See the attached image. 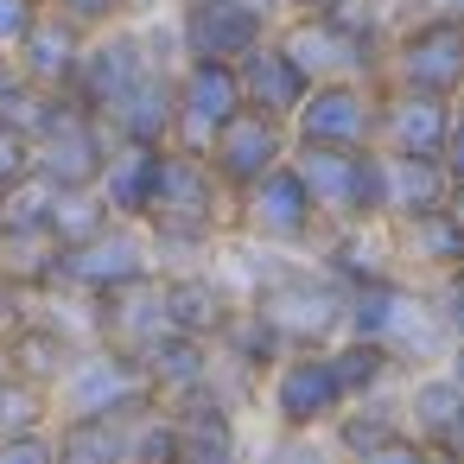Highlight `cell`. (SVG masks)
Wrapping results in <instances>:
<instances>
[{
	"label": "cell",
	"instance_id": "6da1fadb",
	"mask_svg": "<svg viewBox=\"0 0 464 464\" xmlns=\"http://www.w3.org/2000/svg\"><path fill=\"white\" fill-rule=\"evenodd\" d=\"M343 337H369V343H382L407 375L439 369L445 350H451V331H445V318H439L426 280H407V274H388V280H375V286H350Z\"/></svg>",
	"mask_w": 464,
	"mask_h": 464
},
{
	"label": "cell",
	"instance_id": "7a4b0ae2",
	"mask_svg": "<svg viewBox=\"0 0 464 464\" xmlns=\"http://www.w3.org/2000/svg\"><path fill=\"white\" fill-rule=\"evenodd\" d=\"M382 90H401V96H439V102H458L464 96V20L451 14H420V20H401L388 33V52H382Z\"/></svg>",
	"mask_w": 464,
	"mask_h": 464
},
{
	"label": "cell",
	"instance_id": "3957f363",
	"mask_svg": "<svg viewBox=\"0 0 464 464\" xmlns=\"http://www.w3.org/2000/svg\"><path fill=\"white\" fill-rule=\"evenodd\" d=\"M255 312L286 337V350H331L343 337V318H350V286L331 280L312 255H299L261 299Z\"/></svg>",
	"mask_w": 464,
	"mask_h": 464
},
{
	"label": "cell",
	"instance_id": "277c9868",
	"mask_svg": "<svg viewBox=\"0 0 464 464\" xmlns=\"http://www.w3.org/2000/svg\"><path fill=\"white\" fill-rule=\"evenodd\" d=\"M343 407H350V394H343V382H337L331 350H286V356L261 375L255 426H274V432H324Z\"/></svg>",
	"mask_w": 464,
	"mask_h": 464
},
{
	"label": "cell",
	"instance_id": "5b68a950",
	"mask_svg": "<svg viewBox=\"0 0 464 464\" xmlns=\"http://www.w3.org/2000/svg\"><path fill=\"white\" fill-rule=\"evenodd\" d=\"M229 229H242V236H255V242L280 248V255H312L331 223L318 217L312 191L299 185V172H293V160H286V166H274L267 179H255L248 191L229 198Z\"/></svg>",
	"mask_w": 464,
	"mask_h": 464
},
{
	"label": "cell",
	"instance_id": "8992f818",
	"mask_svg": "<svg viewBox=\"0 0 464 464\" xmlns=\"http://www.w3.org/2000/svg\"><path fill=\"white\" fill-rule=\"evenodd\" d=\"M147 401H153L147 369L128 350H115V343H83L71 356V369L52 382L58 426H71V420H115V413H134Z\"/></svg>",
	"mask_w": 464,
	"mask_h": 464
},
{
	"label": "cell",
	"instance_id": "52a82bcc",
	"mask_svg": "<svg viewBox=\"0 0 464 464\" xmlns=\"http://www.w3.org/2000/svg\"><path fill=\"white\" fill-rule=\"evenodd\" d=\"M293 172L324 223H382V153L375 147H293Z\"/></svg>",
	"mask_w": 464,
	"mask_h": 464
},
{
	"label": "cell",
	"instance_id": "ba28073f",
	"mask_svg": "<svg viewBox=\"0 0 464 464\" xmlns=\"http://www.w3.org/2000/svg\"><path fill=\"white\" fill-rule=\"evenodd\" d=\"M147 274H160V267H153L147 223H109V229H96L90 242L58 248L52 286L83 293V299H102V293H121V286H134V280H147Z\"/></svg>",
	"mask_w": 464,
	"mask_h": 464
},
{
	"label": "cell",
	"instance_id": "9c48e42d",
	"mask_svg": "<svg viewBox=\"0 0 464 464\" xmlns=\"http://www.w3.org/2000/svg\"><path fill=\"white\" fill-rule=\"evenodd\" d=\"M172 26H179V52L198 64H242L255 45L274 39V20L248 0H179Z\"/></svg>",
	"mask_w": 464,
	"mask_h": 464
},
{
	"label": "cell",
	"instance_id": "30bf717a",
	"mask_svg": "<svg viewBox=\"0 0 464 464\" xmlns=\"http://www.w3.org/2000/svg\"><path fill=\"white\" fill-rule=\"evenodd\" d=\"M375 109H382V83L337 77V83H312L286 128L293 147H375Z\"/></svg>",
	"mask_w": 464,
	"mask_h": 464
},
{
	"label": "cell",
	"instance_id": "8fae6325",
	"mask_svg": "<svg viewBox=\"0 0 464 464\" xmlns=\"http://www.w3.org/2000/svg\"><path fill=\"white\" fill-rule=\"evenodd\" d=\"M109 147H115L109 128L83 102L58 96L52 115H45V128L33 134V172L52 179V185H96L102 166H109Z\"/></svg>",
	"mask_w": 464,
	"mask_h": 464
},
{
	"label": "cell",
	"instance_id": "7c38bea8",
	"mask_svg": "<svg viewBox=\"0 0 464 464\" xmlns=\"http://www.w3.org/2000/svg\"><path fill=\"white\" fill-rule=\"evenodd\" d=\"M274 39H280V52H286L312 83H337V77L375 83V77H382V52L362 45V39H350V33H343L337 20H324V14H293V20L274 26Z\"/></svg>",
	"mask_w": 464,
	"mask_h": 464
},
{
	"label": "cell",
	"instance_id": "4fadbf2b",
	"mask_svg": "<svg viewBox=\"0 0 464 464\" xmlns=\"http://www.w3.org/2000/svg\"><path fill=\"white\" fill-rule=\"evenodd\" d=\"M248 102H242V77L236 64H198L185 58L179 64V115H172V147L185 153H210V140L223 134V121H236Z\"/></svg>",
	"mask_w": 464,
	"mask_h": 464
},
{
	"label": "cell",
	"instance_id": "5bb4252c",
	"mask_svg": "<svg viewBox=\"0 0 464 464\" xmlns=\"http://www.w3.org/2000/svg\"><path fill=\"white\" fill-rule=\"evenodd\" d=\"M204 160H210V172L223 179V191L236 198V191H248L255 179H267L274 166L293 160V128L274 121V115H261V109H242L236 121H223V134L210 140Z\"/></svg>",
	"mask_w": 464,
	"mask_h": 464
},
{
	"label": "cell",
	"instance_id": "9a60e30c",
	"mask_svg": "<svg viewBox=\"0 0 464 464\" xmlns=\"http://www.w3.org/2000/svg\"><path fill=\"white\" fill-rule=\"evenodd\" d=\"M147 223H191V229H229V191L210 172L204 153L166 147L160 160V191H153V217Z\"/></svg>",
	"mask_w": 464,
	"mask_h": 464
},
{
	"label": "cell",
	"instance_id": "2e32d148",
	"mask_svg": "<svg viewBox=\"0 0 464 464\" xmlns=\"http://www.w3.org/2000/svg\"><path fill=\"white\" fill-rule=\"evenodd\" d=\"M166 337H172V312H166V280L160 274H147V280L96 299V343H115V350H128L140 362Z\"/></svg>",
	"mask_w": 464,
	"mask_h": 464
},
{
	"label": "cell",
	"instance_id": "e0dca14e",
	"mask_svg": "<svg viewBox=\"0 0 464 464\" xmlns=\"http://www.w3.org/2000/svg\"><path fill=\"white\" fill-rule=\"evenodd\" d=\"M445 147H451V102L382 90L375 153H394V160H445Z\"/></svg>",
	"mask_w": 464,
	"mask_h": 464
},
{
	"label": "cell",
	"instance_id": "ac0fdd59",
	"mask_svg": "<svg viewBox=\"0 0 464 464\" xmlns=\"http://www.w3.org/2000/svg\"><path fill=\"white\" fill-rule=\"evenodd\" d=\"M312 261L343 280V286H375L388 274H401V255H394V229L388 223H331L324 242L312 248Z\"/></svg>",
	"mask_w": 464,
	"mask_h": 464
},
{
	"label": "cell",
	"instance_id": "d6986e66",
	"mask_svg": "<svg viewBox=\"0 0 464 464\" xmlns=\"http://www.w3.org/2000/svg\"><path fill=\"white\" fill-rule=\"evenodd\" d=\"M255 420L223 407H172V458L166 464H248Z\"/></svg>",
	"mask_w": 464,
	"mask_h": 464
},
{
	"label": "cell",
	"instance_id": "ffe728a7",
	"mask_svg": "<svg viewBox=\"0 0 464 464\" xmlns=\"http://www.w3.org/2000/svg\"><path fill=\"white\" fill-rule=\"evenodd\" d=\"M83 45H90V33L77 26V20H64V14H39V26L20 39V52H14V71L20 77H33L39 90H52V96H71V77H77V64H83Z\"/></svg>",
	"mask_w": 464,
	"mask_h": 464
},
{
	"label": "cell",
	"instance_id": "44dd1931",
	"mask_svg": "<svg viewBox=\"0 0 464 464\" xmlns=\"http://www.w3.org/2000/svg\"><path fill=\"white\" fill-rule=\"evenodd\" d=\"M160 160H166V147H134V140H115L109 147V166H102L96 191H102V204H109L115 223H147L153 217Z\"/></svg>",
	"mask_w": 464,
	"mask_h": 464
},
{
	"label": "cell",
	"instance_id": "7402d4cb",
	"mask_svg": "<svg viewBox=\"0 0 464 464\" xmlns=\"http://www.w3.org/2000/svg\"><path fill=\"white\" fill-rule=\"evenodd\" d=\"M172 115H179V71H153L140 90H128L102 128L109 140H134V147H172Z\"/></svg>",
	"mask_w": 464,
	"mask_h": 464
},
{
	"label": "cell",
	"instance_id": "603a6c76",
	"mask_svg": "<svg viewBox=\"0 0 464 464\" xmlns=\"http://www.w3.org/2000/svg\"><path fill=\"white\" fill-rule=\"evenodd\" d=\"M394 229V255L407 280H439L464 267V229L451 223V210H426V217H401Z\"/></svg>",
	"mask_w": 464,
	"mask_h": 464
},
{
	"label": "cell",
	"instance_id": "cb8c5ba5",
	"mask_svg": "<svg viewBox=\"0 0 464 464\" xmlns=\"http://www.w3.org/2000/svg\"><path fill=\"white\" fill-rule=\"evenodd\" d=\"M236 77H242V102L261 109V115H274V121H293L299 102H305V90H312V77L280 52V39L255 45V52L236 64Z\"/></svg>",
	"mask_w": 464,
	"mask_h": 464
},
{
	"label": "cell",
	"instance_id": "d4e9b609",
	"mask_svg": "<svg viewBox=\"0 0 464 464\" xmlns=\"http://www.w3.org/2000/svg\"><path fill=\"white\" fill-rule=\"evenodd\" d=\"M293 261H299V255H280V248H267V242H255V236H242V229H223V236H217V255H210V274H217V286H223L236 305H255Z\"/></svg>",
	"mask_w": 464,
	"mask_h": 464
},
{
	"label": "cell",
	"instance_id": "484cf974",
	"mask_svg": "<svg viewBox=\"0 0 464 464\" xmlns=\"http://www.w3.org/2000/svg\"><path fill=\"white\" fill-rule=\"evenodd\" d=\"M140 369H147V388H153V401L160 407H179V401H191L204 382H210V369H217V343L210 337H166V343H153L147 356H140Z\"/></svg>",
	"mask_w": 464,
	"mask_h": 464
},
{
	"label": "cell",
	"instance_id": "4316f807",
	"mask_svg": "<svg viewBox=\"0 0 464 464\" xmlns=\"http://www.w3.org/2000/svg\"><path fill=\"white\" fill-rule=\"evenodd\" d=\"M445 204H451L445 160H394V153H382V223L426 217V210H445Z\"/></svg>",
	"mask_w": 464,
	"mask_h": 464
},
{
	"label": "cell",
	"instance_id": "83f0119b",
	"mask_svg": "<svg viewBox=\"0 0 464 464\" xmlns=\"http://www.w3.org/2000/svg\"><path fill=\"white\" fill-rule=\"evenodd\" d=\"M166 280V312H172V331L179 337H223V324L236 318V299L217 286V274H160Z\"/></svg>",
	"mask_w": 464,
	"mask_h": 464
},
{
	"label": "cell",
	"instance_id": "f1b7e54d",
	"mask_svg": "<svg viewBox=\"0 0 464 464\" xmlns=\"http://www.w3.org/2000/svg\"><path fill=\"white\" fill-rule=\"evenodd\" d=\"M458 413H464V388L445 369H420V375L401 382V426L420 432L426 445H445L451 426H458Z\"/></svg>",
	"mask_w": 464,
	"mask_h": 464
},
{
	"label": "cell",
	"instance_id": "f546056e",
	"mask_svg": "<svg viewBox=\"0 0 464 464\" xmlns=\"http://www.w3.org/2000/svg\"><path fill=\"white\" fill-rule=\"evenodd\" d=\"M331 362H337V382H343L350 401H401L407 369H401L382 343H369V337H337V343H331Z\"/></svg>",
	"mask_w": 464,
	"mask_h": 464
},
{
	"label": "cell",
	"instance_id": "4dcf8cb0",
	"mask_svg": "<svg viewBox=\"0 0 464 464\" xmlns=\"http://www.w3.org/2000/svg\"><path fill=\"white\" fill-rule=\"evenodd\" d=\"M134 413H115V420H71V426H52L58 439V464H134Z\"/></svg>",
	"mask_w": 464,
	"mask_h": 464
},
{
	"label": "cell",
	"instance_id": "1f68e13d",
	"mask_svg": "<svg viewBox=\"0 0 464 464\" xmlns=\"http://www.w3.org/2000/svg\"><path fill=\"white\" fill-rule=\"evenodd\" d=\"M83 343H71L64 331H52V324H39V318H26L14 337H7V369L14 375H26V382H58L64 369H71V356H77Z\"/></svg>",
	"mask_w": 464,
	"mask_h": 464
},
{
	"label": "cell",
	"instance_id": "d6a6232c",
	"mask_svg": "<svg viewBox=\"0 0 464 464\" xmlns=\"http://www.w3.org/2000/svg\"><path fill=\"white\" fill-rule=\"evenodd\" d=\"M217 350H223L242 375H255V382H261V375L286 356V337H280L255 305H236V318H229V324H223V337H217Z\"/></svg>",
	"mask_w": 464,
	"mask_h": 464
},
{
	"label": "cell",
	"instance_id": "836d02e7",
	"mask_svg": "<svg viewBox=\"0 0 464 464\" xmlns=\"http://www.w3.org/2000/svg\"><path fill=\"white\" fill-rule=\"evenodd\" d=\"M58 426V407H52V388L45 382H26V375H0V439H20V432H52Z\"/></svg>",
	"mask_w": 464,
	"mask_h": 464
},
{
	"label": "cell",
	"instance_id": "e575fe53",
	"mask_svg": "<svg viewBox=\"0 0 464 464\" xmlns=\"http://www.w3.org/2000/svg\"><path fill=\"white\" fill-rule=\"evenodd\" d=\"M115 217H109V204H102V191L96 185H58L52 191V242L58 248H77V242H90L96 229H109Z\"/></svg>",
	"mask_w": 464,
	"mask_h": 464
},
{
	"label": "cell",
	"instance_id": "d590c367",
	"mask_svg": "<svg viewBox=\"0 0 464 464\" xmlns=\"http://www.w3.org/2000/svg\"><path fill=\"white\" fill-rule=\"evenodd\" d=\"M52 90H39L33 77H20L14 71V58H7V71H0V128H14V134H39L45 128V115H52Z\"/></svg>",
	"mask_w": 464,
	"mask_h": 464
},
{
	"label": "cell",
	"instance_id": "8d00e7d4",
	"mask_svg": "<svg viewBox=\"0 0 464 464\" xmlns=\"http://www.w3.org/2000/svg\"><path fill=\"white\" fill-rule=\"evenodd\" d=\"M248 464H343L331 432H274V426H255V451Z\"/></svg>",
	"mask_w": 464,
	"mask_h": 464
},
{
	"label": "cell",
	"instance_id": "74e56055",
	"mask_svg": "<svg viewBox=\"0 0 464 464\" xmlns=\"http://www.w3.org/2000/svg\"><path fill=\"white\" fill-rule=\"evenodd\" d=\"M356 464H445V458H439V445H426L420 432L394 426V432H388L382 445H369V451H362Z\"/></svg>",
	"mask_w": 464,
	"mask_h": 464
},
{
	"label": "cell",
	"instance_id": "f35d334b",
	"mask_svg": "<svg viewBox=\"0 0 464 464\" xmlns=\"http://www.w3.org/2000/svg\"><path fill=\"white\" fill-rule=\"evenodd\" d=\"M39 14H45V0H0V58L20 52V39L39 26Z\"/></svg>",
	"mask_w": 464,
	"mask_h": 464
},
{
	"label": "cell",
	"instance_id": "ab89813d",
	"mask_svg": "<svg viewBox=\"0 0 464 464\" xmlns=\"http://www.w3.org/2000/svg\"><path fill=\"white\" fill-rule=\"evenodd\" d=\"M426 293H432V305H439V318H445L451 343H464V267H458V274L426 280Z\"/></svg>",
	"mask_w": 464,
	"mask_h": 464
},
{
	"label": "cell",
	"instance_id": "60d3db41",
	"mask_svg": "<svg viewBox=\"0 0 464 464\" xmlns=\"http://www.w3.org/2000/svg\"><path fill=\"white\" fill-rule=\"evenodd\" d=\"M45 7L64 14V20H77L83 33H102V26H115V20H128L121 0H45Z\"/></svg>",
	"mask_w": 464,
	"mask_h": 464
},
{
	"label": "cell",
	"instance_id": "b9f144b4",
	"mask_svg": "<svg viewBox=\"0 0 464 464\" xmlns=\"http://www.w3.org/2000/svg\"><path fill=\"white\" fill-rule=\"evenodd\" d=\"M20 179H33V140L0 128V191H14Z\"/></svg>",
	"mask_w": 464,
	"mask_h": 464
},
{
	"label": "cell",
	"instance_id": "7bdbcfd3",
	"mask_svg": "<svg viewBox=\"0 0 464 464\" xmlns=\"http://www.w3.org/2000/svg\"><path fill=\"white\" fill-rule=\"evenodd\" d=\"M0 464H58V439H52V432H20V439H0Z\"/></svg>",
	"mask_w": 464,
	"mask_h": 464
},
{
	"label": "cell",
	"instance_id": "ee69618b",
	"mask_svg": "<svg viewBox=\"0 0 464 464\" xmlns=\"http://www.w3.org/2000/svg\"><path fill=\"white\" fill-rule=\"evenodd\" d=\"M445 172L464 179V96L451 102V147H445Z\"/></svg>",
	"mask_w": 464,
	"mask_h": 464
},
{
	"label": "cell",
	"instance_id": "f6af8a7d",
	"mask_svg": "<svg viewBox=\"0 0 464 464\" xmlns=\"http://www.w3.org/2000/svg\"><path fill=\"white\" fill-rule=\"evenodd\" d=\"M179 0H121V14L128 20H160V14H172Z\"/></svg>",
	"mask_w": 464,
	"mask_h": 464
},
{
	"label": "cell",
	"instance_id": "bcb514c9",
	"mask_svg": "<svg viewBox=\"0 0 464 464\" xmlns=\"http://www.w3.org/2000/svg\"><path fill=\"white\" fill-rule=\"evenodd\" d=\"M439 458H445V464H464V413H458V426H451V439L439 445Z\"/></svg>",
	"mask_w": 464,
	"mask_h": 464
},
{
	"label": "cell",
	"instance_id": "7dc6e473",
	"mask_svg": "<svg viewBox=\"0 0 464 464\" xmlns=\"http://www.w3.org/2000/svg\"><path fill=\"white\" fill-rule=\"evenodd\" d=\"M439 369H445V375H451V382H458V388H464V343H451V350H445V362H439Z\"/></svg>",
	"mask_w": 464,
	"mask_h": 464
},
{
	"label": "cell",
	"instance_id": "c3c4849f",
	"mask_svg": "<svg viewBox=\"0 0 464 464\" xmlns=\"http://www.w3.org/2000/svg\"><path fill=\"white\" fill-rule=\"evenodd\" d=\"M331 7H337V0H286V20L293 14H331Z\"/></svg>",
	"mask_w": 464,
	"mask_h": 464
},
{
	"label": "cell",
	"instance_id": "681fc988",
	"mask_svg": "<svg viewBox=\"0 0 464 464\" xmlns=\"http://www.w3.org/2000/svg\"><path fill=\"white\" fill-rule=\"evenodd\" d=\"M445 210H451V223L464 229V179H451V204H445Z\"/></svg>",
	"mask_w": 464,
	"mask_h": 464
},
{
	"label": "cell",
	"instance_id": "f907efd6",
	"mask_svg": "<svg viewBox=\"0 0 464 464\" xmlns=\"http://www.w3.org/2000/svg\"><path fill=\"white\" fill-rule=\"evenodd\" d=\"M432 14H451V20H464V0H432Z\"/></svg>",
	"mask_w": 464,
	"mask_h": 464
},
{
	"label": "cell",
	"instance_id": "816d5d0a",
	"mask_svg": "<svg viewBox=\"0 0 464 464\" xmlns=\"http://www.w3.org/2000/svg\"><path fill=\"white\" fill-rule=\"evenodd\" d=\"M0 375H7V343H0Z\"/></svg>",
	"mask_w": 464,
	"mask_h": 464
},
{
	"label": "cell",
	"instance_id": "f5cc1de1",
	"mask_svg": "<svg viewBox=\"0 0 464 464\" xmlns=\"http://www.w3.org/2000/svg\"><path fill=\"white\" fill-rule=\"evenodd\" d=\"M0 71H7V58H0Z\"/></svg>",
	"mask_w": 464,
	"mask_h": 464
}]
</instances>
